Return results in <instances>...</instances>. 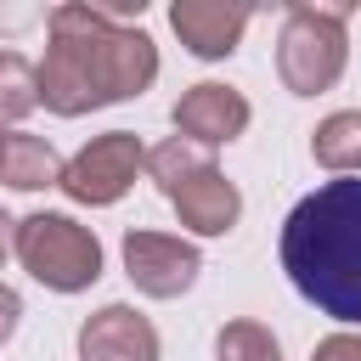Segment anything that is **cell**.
Here are the masks:
<instances>
[{
  "label": "cell",
  "mask_w": 361,
  "mask_h": 361,
  "mask_svg": "<svg viewBox=\"0 0 361 361\" xmlns=\"http://www.w3.org/2000/svg\"><path fill=\"white\" fill-rule=\"evenodd\" d=\"M158 79V45L124 28L107 6H56L51 45L39 56V102L56 118H79L107 102H130Z\"/></svg>",
  "instance_id": "obj_1"
},
{
  "label": "cell",
  "mask_w": 361,
  "mask_h": 361,
  "mask_svg": "<svg viewBox=\"0 0 361 361\" xmlns=\"http://www.w3.org/2000/svg\"><path fill=\"white\" fill-rule=\"evenodd\" d=\"M282 271L305 305L333 322H361V180H322L282 220Z\"/></svg>",
  "instance_id": "obj_2"
},
{
  "label": "cell",
  "mask_w": 361,
  "mask_h": 361,
  "mask_svg": "<svg viewBox=\"0 0 361 361\" xmlns=\"http://www.w3.org/2000/svg\"><path fill=\"white\" fill-rule=\"evenodd\" d=\"M350 6H310L293 0L276 34V73L293 96H322L338 85L344 62H350V34H344Z\"/></svg>",
  "instance_id": "obj_3"
},
{
  "label": "cell",
  "mask_w": 361,
  "mask_h": 361,
  "mask_svg": "<svg viewBox=\"0 0 361 361\" xmlns=\"http://www.w3.org/2000/svg\"><path fill=\"white\" fill-rule=\"evenodd\" d=\"M11 248H17L23 271L34 282H45L51 293H85L102 276V243L73 214H51V209L23 214L11 231Z\"/></svg>",
  "instance_id": "obj_4"
},
{
  "label": "cell",
  "mask_w": 361,
  "mask_h": 361,
  "mask_svg": "<svg viewBox=\"0 0 361 361\" xmlns=\"http://www.w3.org/2000/svg\"><path fill=\"white\" fill-rule=\"evenodd\" d=\"M135 169H147V147L135 141V130H107L62 164V192L73 203L102 209V203H118L135 186Z\"/></svg>",
  "instance_id": "obj_5"
},
{
  "label": "cell",
  "mask_w": 361,
  "mask_h": 361,
  "mask_svg": "<svg viewBox=\"0 0 361 361\" xmlns=\"http://www.w3.org/2000/svg\"><path fill=\"white\" fill-rule=\"evenodd\" d=\"M203 259L186 237L169 231H124V276L147 293V299H180L197 282Z\"/></svg>",
  "instance_id": "obj_6"
},
{
  "label": "cell",
  "mask_w": 361,
  "mask_h": 361,
  "mask_svg": "<svg viewBox=\"0 0 361 361\" xmlns=\"http://www.w3.org/2000/svg\"><path fill=\"white\" fill-rule=\"evenodd\" d=\"M169 118H175V135H186V141H197V147L214 152L220 141H237L248 130V96L231 90V85L203 79V85L180 90V102L169 107Z\"/></svg>",
  "instance_id": "obj_7"
},
{
  "label": "cell",
  "mask_w": 361,
  "mask_h": 361,
  "mask_svg": "<svg viewBox=\"0 0 361 361\" xmlns=\"http://www.w3.org/2000/svg\"><path fill=\"white\" fill-rule=\"evenodd\" d=\"M79 361H158V327L135 305H102L79 327Z\"/></svg>",
  "instance_id": "obj_8"
},
{
  "label": "cell",
  "mask_w": 361,
  "mask_h": 361,
  "mask_svg": "<svg viewBox=\"0 0 361 361\" xmlns=\"http://www.w3.org/2000/svg\"><path fill=\"white\" fill-rule=\"evenodd\" d=\"M248 6H231V0H175L169 6V28L180 34V45L203 62H220L243 45V28H248Z\"/></svg>",
  "instance_id": "obj_9"
},
{
  "label": "cell",
  "mask_w": 361,
  "mask_h": 361,
  "mask_svg": "<svg viewBox=\"0 0 361 361\" xmlns=\"http://www.w3.org/2000/svg\"><path fill=\"white\" fill-rule=\"evenodd\" d=\"M169 203H175L180 226H186V231H197V237H226V231L237 226V214H243V192H237L220 169L192 175L186 186H175V192H169Z\"/></svg>",
  "instance_id": "obj_10"
},
{
  "label": "cell",
  "mask_w": 361,
  "mask_h": 361,
  "mask_svg": "<svg viewBox=\"0 0 361 361\" xmlns=\"http://www.w3.org/2000/svg\"><path fill=\"white\" fill-rule=\"evenodd\" d=\"M0 180L11 192H39V186H62V158L51 141L28 135V130H0Z\"/></svg>",
  "instance_id": "obj_11"
},
{
  "label": "cell",
  "mask_w": 361,
  "mask_h": 361,
  "mask_svg": "<svg viewBox=\"0 0 361 361\" xmlns=\"http://www.w3.org/2000/svg\"><path fill=\"white\" fill-rule=\"evenodd\" d=\"M310 152L327 175H361V107L327 113L310 135Z\"/></svg>",
  "instance_id": "obj_12"
},
{
  "label": "cell",
  "mask_w": 361,
  "mask_h": 361,
  "mask_svg": "<svg viewBox=\"0 0 361 361\" xmlns=\"http://www.w3.org/2000/svg\"><path fill=\"white\" fill-rule=\"evenodd\" d=\"M203 169H214V158H209V147H197V141H186V135H169V141H158V147L147 152V175L158 180L164 197H169L175 186H186L192 175H203Z\"/></svg>",
  "instance_id": "obj_13"
},
{
  "label": "cell",
  "mask_w": 361,
  "mask_h": 361,
  "mask_svg": "<svg viewBox=\"0 0 361 361\" xmlns=\"http://www.w3.org/2000/svg\"><path fill=\"white\" fill-rule=\"evenodd\" d=\"M39 107V68L23 51H0V124H17Z\"/></svg>",
  "instance_id": "obj_14"
},
{
  "label": "cell",
  "mask_w": 361,
  "mask_h": 361,
  "mask_svg": "<svg viewBox=\"0 0 361 361\" xmlns=\"http://www.w3.org/2000/svg\"><path fill=\"white\" fill-rule=\"evenodd\" d=\"M214 361H282V344L259 322H226L214 333Z\"/></svg>",
  "instance_id": "obj_15"
},
{
  "label": "cell",
  "mask_w": 361,
  "mask_h": 361,
  "mask_svg": "<svg viewBox=\"0 0 361 361\" xmlns=\"http://www.w3.org/2000/svg\"><path fill=\"white\" fill-rule=\"evenodd\" d=\"M310 361H361V338H355V333H327V338L310 350Z\"/></svg>",
  "instance_id": "obj_16"
},
{
  "label": "cell",
  "mask_w": 361,
  "mask_h": 361,
  "mask_svg": "<svg viewBox=\"0 0 361 361\" xmlns=\"http://www.w3.org/2000/svg\"><path fill=\"white\" fill-rule=\"evenodd\" d=\"M17 322H23V299H17V293H11L6 282H0V344H6L11 333H17Z\"/></svg>",
  "instance_id": "obj_17"
},
{
  "label": "cell",
  "mask_w": 361,
  "mask_h": 361,
  "mask_svg": "<svg viewBox=\"0 0 361 361\" xmlns=\"http://www.w3.org/2000/svg\"><path fill=\"white\" fill-rule=\"evenodd\" d=\"M11 231H17V220H6V209H0V265H6V248H11Z\"/></svg>",
  "instance_id": "obj_18"
}]
</instances>
